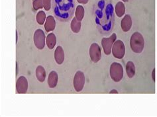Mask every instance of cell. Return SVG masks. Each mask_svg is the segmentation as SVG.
Returning <instances> with one entry per match:
<instances>
[{
  "instance_id": "cell-1",
  "label": "cell",
  "mask_w": 157,
  "mask_h": 117,
  "mask_svg": "<svg viewBox=\"0 0 157 117\" xmlns=\"http://www.w3.org/2000/svg\"><path fill=\"white\" fill-rule=\"evenodd\" d=\"M52 5L54 16L62 22L70 20L75 11L74 0H52Z\"/></svg>"
},
{
  "instance_id": "cell-2",
  "label": "cell",
  "mask_w": 157,
  "mask_h": 117,
  "mask_svg": "<svg viewBox=\"0 0 157 117\" xmlns=\"http://www.w3.org/2000/svg\"><path fill=\"white\" fill-rule=\"evenodd\" d=\"M98 10L96 11V21L98 25L102 26L105 31L110 30L113 25V7L111 4L105 7V1L102 0L98 3Z\"/></svg>"
},
{
  "instance_id": "cell-3",
  "label": "cell",
  "mask_w": 157,
  "mask_h": 117,
  "mask_svg": "<svg viewBox=\"0 0 157 117\" xmlns=\"http://www.w3.org/2000/svg\"><path fill=\"white\" fill-rule=\"evenodd\" d=\"M130 46L132 51L136 54H141L144 50L145 40L143 36L139 32H135L130 39Z\"/></svg>"
},
{
  "instance_id": "cell-4",
  "label": "cell",
  "mask_w": 157,
  "mask_h": 117,
  "mask_svg": "<svg viewBox=\"0 0 157 117\" xmlns=\"http://www.w3.org/2000/svg\"><path fill=\"white\" fill-rule=\"evenodd\" d=\"M124 71L123 66L118 62H113L111 63L110 68V75L113 81L118 83L123 79Z\"/></svg>"
},
{
  "instance_id": "cell-5",
  "label": "cell",
  "mask_w": 157,
  "mask_h": 117,
  "mask_svg": "<svg viewBox=\"0 0 157 117\" xmlns=\"http://www.w3.org/2000/svg\"><path fill=\"white\" fill-rule=\"evenodd\" d=\"M34 44L37 49L42 50L46 45V36L44 31L41 29H37L33 35Z\"/></svg>"
},
{
  "instance_id": "cell-6",
  "label": "cell",
  "mask_w": 157,
  "mask_h": 117,
  "mask_svg": "<svg viewBox=\"0 0 157 117\" xmlns=\"http://www.w3.org/2000/svg\"><path fill=\"white\" fill-rule=\"evenodd\" d=\"M111 53L117 59H122L125 54V46L124 42L121 40H116L112 47Z\"/></svg>"
},
{
  "instance_id": "cell-7",
  "label": "cell",
  "mask_w": 157,
  "mask_h": 117,
  "mask_svg": "<svg viewBox=\"0 0 157 117\" xmlns=\"http://www.w3.org/2000/svg\"><path fill=\"white\" fill-rule=\"evenodd\" d=\"M86 78H85L84 73L81 71H76L73 79V86L76 92H80L83 90Z\"/></svg>"
},
{
  "instance_id": "cell-8",
  "label": "cell",
  "mask_w": 157,
  "mask_h": 117,
  "mask_svg": "<svg viewBox=\"0 0 157 117\" xmlns=\"http://www.w3.org/2000/svg\"><path fill=\"white\" fill-rule=\"evenodd\" d=\"M117 34L113 33L108 38H103L102 40V46L105 55H110L114 42L116 41Z\"/></svg>"
},
{
  "instance_id": "cell-9",
  "label": "cell",
  "mask_w": 157,
  "mask_h": 117,
  "mask_svg": "<svg viewBox=\"0 0 157 117\" xmlns=\"http://www.w3.org/2000/svg\"><path fill=\"white\" fill-rule=\"evenodd\" d=\"M89 54L90 59L94 63H97L102 58V50L100 45L94 42L90 47Z\"/></svg>"
},
{
  "instance_id": "cell-10",
  "label": "cell",
  "mask_w": 157,
  "mask_h": 117,
  "mask_svg": "<svg viewBox=\"0 0 157 117\" xmlns=\"http://www.w3.org/2000/svg\"><path fill=\"white\" fill-rule=\"evenodd\" d=\"M29 83L25 76H21L16 81V91L18 94H25L28 91Z\"/></svg>"
},
{
  "instance_id": "cell-11",
  "label": "cell",
  "mask_w": 157,
  "mask_h": 117,
  "mask_svg": "<svg viewBox=\"0 0 157 117\" xmlns=\"http://www.w3.org/2000/svg\"><path fill=\"white\" fill-rule=\"evenodd\" d=\"M54 58L56 63L58 65H62L65 58V54L63 48L61 46H58L54 50Z\"/></svg>"
},
{
  "instance_id": "cell-12",
  "label": "cell",
  "mask_w": 157,
  "mask_h": 117,
  "mask_svg": "<svg viewBox=\"0 0 157 117\" xmlns=\"http://www.w3.org/2000/svg\"><path fill=\"white\" fill-rule=\"evenodd\" d=\"M58 81V73L55 71H51L49 74L47 79L48 86L51 89H54L57 87Z\"/></svg>"
},
{
  "instance_id": "cell-13",
  "label": "cell",
  "mask_w": 157,
  "mask_h": 117,
  "mask_svg": "<svg viewBox=\"0 0 157 117\" xmlns=\"http://www.w3.org/2000/svg\"><path fill=\"white\" fill-rule=\"evenodd\" d=\"M44 29L46 31L47 33H49V32H52L55 29L56 26V21L54 17L52 15L47 16L45 21V23L44 24Z\"/></svg>"
},
{
  "instance_id": "cell-14",
  "label": "cell",
  "mask_w": 157,
  "mask_h": 117,
  "mask_svg": "<svg viewBox=\"0 0 157 117\" xmlns=\"http://www.w3.org/2000/svg\"><path fill=\"white\" fill-rule=\"evenodd\" d=\"M132 26V19L129 15H125L121 20V27L123 32H128Z\"/></svg>"
},
{
  "instance_id": "cell-15",
  "label": "cell",
  "mask_w": 157,
  "mask_h": 117,
  "mask_svg": "<svg viewBox=\"0 0 157 117\" xmlns=\"http://www.w3.org/2000/svg\"><path fill=\"white\" fill-rule=\"evenodd\" d=\"M35 76L40 83H43L46 79V70H45L44 68L42 66H37L35 71Z\"/></svg>"
},
{
  "instance_id": "cell-16",
  "label": "cell",
  "mask_w": 157,
  "mask_h": 117,
  "mask_svg": "<svg viewBox=\"0 0 157 117\" xmlns=\"http://www.w3.org/2000/svg\"><path fill=\"white\" fill-rule=\"evenodd\" d=\"M57 44V37L54 33H49L46 38V45L49 50H52Z\"/></svg>"
},
{
  "instance_id": "cell-17",
  "label": "cell",
  "mask_w": 157,
  "mask_h": 117,
  "mask_svg": "<svg viewBox=\"0 0 157 117\" xmlns=\"http://www.w3.org/2000/svg\"><path fill=\"white\" fill-rule=\"evenodd\" d=\"M125 70L127 76L130 79L133 78L135 75V73H136V68H135L134 63L131 62V61H129L126 64Z\"/></svg>"
},
{
  "instance_id": "cell-18",
  "label": "cell",
  "mask_w": 157,
  "mask_h": 117,
  "mask_svg": "<svg viewBox=\"0 0 157 117\" xmlns=\"http://www.w3.org/2000/svg\"><path fill=\"white\" fill-rule=\"evenodd\" d=\"M81 26H82L81 21L77 20L76 17L72 19V20L70 23V29L71 31H72L74 33L76 34L79 33L80 31L81 30Z\"/></svg>"
},
{
  "instance_id": "cell-19",
  "label": "cell",
  "mask_w": 157,
  "mask_h": 117,
  "mask_svg": "<svg viewBox=\"0 0 157 117\" xmlns=\"http://www.w3.org/2000/svg\"><path fill=\"white\" fill-rule=\"evenodd\" d=\"M115 12L118 17H121L125 15V6L123 2L119 1L117 3L115 7Z\"/></svg>"
},
{
  "instance_id": "cell-20",
  "label": "cell",
  "mask_w": 157,
  "mask_h": 117,
  "mask_svg": "<svg viewBox=\"0 0 157 117\" xmlns=\"http://www.w3.org/2000/svg\"><path fill=\"white\" fill-rule=\"evenodd\" d=\"M84 8L82 5H78L75 10V17L79 21H82L84 17Z\"/></svg>"
},
{
  "instance_id": "cell-21",
  "label": "cell",
  "mask_w": 157,
  "mask_h": 117,
  "mask_svg": "<svg viewBox=\"0 0 157 117\" xmlns=\"http://www.w3.org/2000/svg\"><path fill=\"white\" fill-rule=\"evenodd\" d=\"M47 17H46V13H45L44 11H39L37 13L36 17L37 23L41 25H44Z\"/></svg>"
},
{
  "instance_id": "cell-22",
  "label": "cell",
  "mask_w": 157,
  "mask_h": 117,
  "mask_svg": "<svg viewBox=\"0 0 157 117\" xmlns=\"http://www.w3.org/2000/svg\"><path fill=\"white\" fill-rule=\"evenodd\" d=\"M33 7L34 11H37L44 8L43 0H33Z\"/></svg>"
},
{
  "instance_id": "cell-23",
  "label": "cell",
  "mask_w": 157,
  "mask_h": 117,
  "mask_svg": "<svg viewBox=\"0 0 157 117\" xmlns=\"http://www.w3.org/2000/svg\"><path fill=\"white\" fill-rule=\"evenodd\" d=\"M44 4V9L47 11H50L51 8V0H43Z\"/></svg>"
},
{
  "instance_id": "cell-24",
  "label": "cell",
  "mask_w": 157,
  "mask_h": 117,
  "mask_svg": "<svg viewBox=\"0 0 157 117\" xmlns=\"http://www.w3.org/2000/svg\"><path fill=\"white\" fill-rule=\"evenodd\" d=\"M77 1L81 4H86L88 3L89 0H77Z\"/></svg>"
},
{
  "instance_id": "cell-25",
  "label": "cell",
  "mask_w": 157,
  "mask_h": 117,
  "mask_svg": "<svg viewBox=\"0 0 157 117\" xmlns=\"http://www.w3.org/2000/svg\"><path fill=\"white\" fill-rule=\"evenodd\" d=\"M155 68H154L152 71V79L153 81H155Z\"/></svg>"
},
{
  "instance_id": "cell-26",
  "label": "cell",
  "mask_w": 157,
  "mask_h": 117,
  "mask_svg": "<svg viewBox=\"0 0 157 117\" xmlns=\"http://www.w3.org/2000/svg\"><path fill=\"white\" fill-rule=\"evenodd\" d=\"M18 73H19V65H18V63L17 62H16V76L18 75Z\"/></svg>"
},
{
  "instance_id": "cell-27",
  "label": "cell",
  "mask_w": 157,
  "mask_h": 117,
  "mask_svg": "<svg viewBox=\"0 0 157 117\" xmlns=\"http://www.w3.org/2000/svg\"><path fill=\"white\" fill-rule=\"evenodd\" d=\"M110 93H111V94H112V93H116V94H118V91H117L116 89H112V90H111V91L110 92Z\"/></svg>"
},
{
  "instance_id": "cell-28",
  "label": "cell",
  "mask_w": 157,
  "mask_h": 117,
  "mask_svg": "<svg viewBox=\"0 0 157 117\" xmlns=\"http://www.w3.org/2000/svg\"><path fill=\"white\" fill-rule=\"evenodd\" d=\"M18 39H19L18 32L17 30H16V44H17V42H18Z\"/></svg>"
},
{
  "instance_id": "cell-29",
  "label": "cell",
  "mask_w": 157,
  "mask_h": 117,
  "mask_svg": "<svg viewBox=\"0 0 157 117\" xmlns=\"http://www.w3.org/2000/svg\"><path fill=\"white\" fill-rule=\"evenodd\" d=\"M122 1H123V2H127V1H129V0H122Z\"/></svg>"
}]
</instances>
